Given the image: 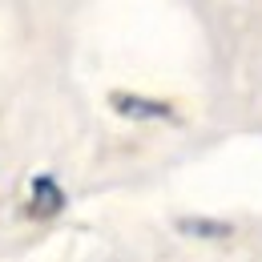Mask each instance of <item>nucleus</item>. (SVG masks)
<instances>
[{
  "label": "nucleus",
  "mask_w": 262,
  "mask_h": 262,
  "mask_svg": "<svg viewBox=\"0 0 262 262\" xmlns=\"http://www.w3.org/2000/svg\"><path fill=\"white\" fill-rule=\"evenodd\" d=\"M65 206H69V198H65V190L57 186V178L36 173L33 182H29V214H33V218H57Z\"/></svg>",
  "instance_id": "nucleus-1"
},
{
  "label": "nucleus",
  "mask_w": 262,
  "mask_h": 262,
  "mask_svg": "<svg viewBox=\"0 0 262 262\" xmlns=\"http://www.w3.org/2000/svg\"><path fill=\"white\" fill-rule=\"evenodd\" d=\"M178 230H182V234H194V238H226L230 234L226 222H202V218H186Z\"/></svg>",
  "instance_id": "nucleus-3"
},
{
  "label": "nucleus",
  "mask_w": 262,
  "mask_h": 262,
  "mask_svg": "<svg viewBox=\"0 0 262 262\" xmlns=\"http://www.w3.org/2000/svg\"><path fill=\"white\" fill-rule=\"evenodd\" d=\"M109 105L129 117V121H173V105L165 101H154V97H133V93H113Z\"/></svg>",
  "instance_id": "nucleus-2"
}]
</instances>
